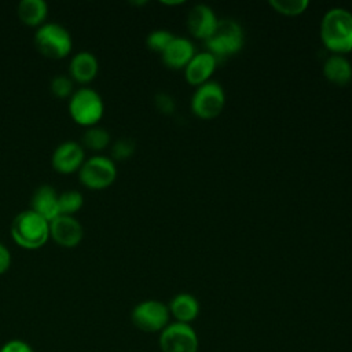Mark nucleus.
I'll list each match as a JSON object with an SVG mask.
<instances>
[{
	"label": "nucleus",
	"mask_w": 352,
	"mask_h": 352,
	"mask_svg": "<svg viewBox=\"0 0 352 352\" xmlns=\"http://www.w3.org/2000/svg\"><path fill=\"white\" fill-rule=\"evenodd\" d=\"M320 40L333 54L352 51V12L342 7L326 11L320 22Z\"/></svg>",
	"instance_id": "nucleus-1"
},
{
	"label": "nucleus",
	"mask_w": 352,
	"mask_h": 352,
	"mask_svg": "<svg viewBox=\"0 0 352 352\" xmlns=\"http://www.w3.org/2000/svg\"><path fill=\"white\" fill-rule=\"evenodd\" d=\"M14 242L25 249H38L50 239V221L32 209L15 216L11 224Z\"/></svg>",
	"instance_id": "nucleus-2"
},
{
	"label": "nucleus",
	"mask_w": 352,
	"mask_h": 352,
	"mask_svg": "<svg viewBox=\"0 0 352 352\" xmlns=\"http://www.w3.org/2000/svg\"><path fill=\"white\" fill-rule=\"evenodd\" d=\"M34 44L40 54L51 59H62L73 48L72 34L63 25L56 22H45L37 28Z\"/></svg>",
	"instance_id": "nucleus-3"
},
{
	"label": "nucleus",
	"mask_w": 352,
	"mask_h": 352,
	"mask_svg": "<svg viewBox=\"0 0 352 352\" xmlns=\"http://www.w3.org/2000/svg\"><path fill=\"white\" fill-rule=\"evenodd\" d=\"M69 113L74 122L82 126H94L104 113V103L99 92L82 87L73 92L69 99Z\"/></svg>",
	"instance_id": "nucleus-4"
},
{
	"label": "nucleus",
	"mask_w": 352,
	"mask_h": 352,
	"mask_svg": "<svg viewBox=\"0 0 352 352\" xmlns=\"http://www.w3.org/2000/svg\"><path fill=\"white\" fill-rule=\"evenodd\" d=\"M243 30L234 19H219L213 33L205 40L206 51L216 58L231 56L243 45Z\"/></svg>",
	"instance_id": "nucleus-5"
},
{
	"label": "nucleus",
	"mask_w": 352,
	"mask_h": 352,
	"mask_svg": "<svg viewBox=\"0 0 352 352\" xmlns=\"http://www.w3.org/2000/svg\"><path fill=\"white\" fill-rule=\"evenodd\" d=\"M168 304L160 300H144L136 304L131 312L133 326L144 333H161L170 322Z\"/></svg>",
	"instance_id": "nucleus-6"
},
{
	"label": "nucleus",
	"mask_w": 352,
	"mask_h": 352,
	"mask_svg": "<svg viewBox=\"0 0 352 352\" xmlns=\"http://www.w3.org/2000/svg\"><path fill=\"white\" fill-rule=\"evenodd\" d=\"M226 106L224 88L217 81H206L197 87L191 96V111L202 118L212 120L217 117Z\"/></svg>",
	"instance_id": "nucleus-7"
},
{
	"label": "nucleus",
	"mask_w": 352,
	"mask_h": 352,
	"mask_svg": "<svg viewBox=\"0 0 352 352\" xmlns=\"http://www.w3.org/2000/svg\"><path fill=\"white\" fill-rule=\"evenodd\" d=\"M80 182L89 190H103L117 177L114 161L104 155H94L84 161L78 170Z\"/></svg>",
	"instance_id": "nucleus-8"
},
{
	"label": "nucleus",
	"mask_w": 352,
	"mask_h": 352,
	"mask_svg": "<svg viewBox=\"0 0 352 352\" xmlns=\"http://www.w3.org/2000/svg\"><path fill=\"white\" fill-rule=\"evenodd\" d=\"M158 344L162 352H198L199 340L191 324L170 322L160 333Z\"/></svg>",
	"instance_id": "nucleus-9"
},
{
	"label": "nucleus",
	"mask_w": 352,
	"mask_h": 352,
	"mask_svg": "<svg viewBox=\"0 0 352 352\" xmlns=\"http://www.w3.org/2000/svg\"><path fill=\"white\" fill-rule=\"evenodd\" d=\"M84 161H85L84 147L74 140L62 142L54 150L51 157L52 168L56 172L63 175H69L80 170Z\"/></svg>",
	"instance_id": "nucleus-10"
},
{
	"label": "nucleus",
	"mask_w": 352,
	"mask_h": 352,
	"mask_svg": "<svg viewBox=\"0 0 352 352\" xmlns=\"http://www.w3.org/2000/svg\"><path fill=\"white\" fill-rule=\"evenodd\" d=\"M82 236V226L74 216L59 214L50 221V238L63 248L77 246Z\"/></svg>",
	"instance_id": "nucleus-11"
},
{
	"label": "nucleus",
	"mask_w": 352,
	"mask_h": 352,
	"mask_svg": "<svg viewBox=\"0 0 352 352\" xmlns=\"http://www.w3.org/2000/svg\"><path fill=\"white\" fill-rule=\"evenodd\" d=\"M219 19L214 11L206 4H195L187 15L188 32L201 40H206L214 30Z\"/></svg>",
	"instance_id": "nucleus-12"
},
{
	"label": "nucleus",
	"mask_w": 352,
	"mask_h": 352,
	"mask_svg": "<svg viewBox=\"0 0 352 352\" xmlns=\"http://www.w3.org/2000/svg\"><path fill=\"white\" fill-rule=\"evenodd\" d=\"M217 66V58L209 51L195 52L192 59L184 67V76L188 84L201 85L209 81Z\"/></svg>",
	"instance_id": "nucleus-13"
},
{
	"label": "nucleus",
	"mask_w": 352,
	"mask_h": 352,
	"mask_svg": "<svg viewBox=\"0 0 352 352\" xmlns=\"http://www.w3.org/2000/svg\"><path fill=\"white\" fill-rule=\"evenodd\" d=\"M194 55H195V47L191 43V40L186 37L175 36L173 40L169 43V45L161 54V59L166 67L179 70V69H184Z\"/></svg>",
	"instance_id": "nucleus-14"
},
{
	"label": "nucleus",
	"mask_w": 352,
	"mask_h": 352,
	"mask_svg": "<svg viewBox=\"0 0 352 352\" xmlns=\"http://www.w3.org/2000/svg\"><path fill=\"white\" fill-rule=\"evenodd\" d=\"M99 70L96 56L89 51H80L73 55L69 63V77L80 84L91 82Z\"/></svg>",
	"instance_id": "nucleus-15"
},
{
	"label": "nucleus",
	"mask_w": 352,
	"mask_h": 352,
	"mask_svg": "<svg viewBox=\"0 0 352 352\" xmlns=\"http://www.w3.org/2000/svg\"><path fill=\"white\" fill-rule=\"evenodd\" d=\"M169 314L175 318V322L190 324L199 315V302L191 293H177L175 294L169 304Z\"/></svg>",
	"instance_id": "nucleus-16"
},
{
	"label": "nucleus",
	"mask_w": 352,
	"mask_h": 352,
	"mask_svg": "<svg viewBox=\"0 0 352 352\" xmlns=\"http://www.w3.org/2000/svg\"><path fill=\"white\" fill-rule=\"evenodd\" d=\"M58 197L59 194L52 186L43 184L33 192L30 209L51 221L58 216Z\"/></svg>",
	"instance_id": "nucleus-17"
},
{
	"label": "nucleus",
	"mask_w": 352,
	"mask_h": 352,
	"mask_svg": "<svg viewBox=\"0 0 352 352\" xmlns=\"http://www.w3.org/2000/svg\"><path fill=\"white\" fill-rule=\"evenodd\" d=\"M323 76L336 85H346L352 80V65L346 56L333 54L323 63Z\"/></svg>",
	"instance_id": "nucleus-18"
},
{
	"label": "nucleus",
	"mask_w": 352,
	"mask_h": 352,
	"mask_svg": "<svg viewBox=\"0 0 352 352\" xmlns=\"http://www.w3.org/2000/svg\"><path fill=\"white\" fill-rule=\"evenodd\" d=\"M22 23L28 26L40 28L45 23L48 15V4L44 0H22L16 8Z\"/></svg>",
	"instance_id": "nucleus-19"
},
{
	"label": "nucleus",
	"mask_w": 352,
	"mask_h": 352,
	"mask_svg": "<svg viewBox=\"0 0 352 352\" xmlns=\"http://www.w3.org/2000/svg\"><path fill=\"white\" fill-rule=\"evenodd\" d=\"M84 205L82 194L77 190H69L58 197V216H74Z\"/></svg>",
	"instance_id": "nucleus-20"
},
{
	"label": "nucleus",
	"mask_w": 352,
	"mask_h": 352,
	"mask_svg": "<svg viewBox=\"0 0 352 352\" xmlns=\"http://www.w3.org/2000/svg\"><path fill=\"white\" fill-rule=\"evenodd\" d=\"M109 143H110V133L102 126H96V125L89 126L82 135L84 147L92 151L103 150L109 146Z\"/></svg>",
	"instance_id": "nucleus-21"
},
{
	"label": "nucleus",
	"mask_w": 352,
	"mask_h": 352,
	"mask_svg": "<svg viewBox=\"0 0 352 352\" xmlns=\"http://www.w3.org/2000/svg\"><path fill=\"white\" fill-rule=\"evenodd\" d=\"M268 4L279 14L286 16H296L302 14L308 6V0H270Z\"/></svg>",
	"instance_id": "nucleus-22"
},
{
	"label": "nucleus",
	"mask_w": 352,
	"mask_h": 352,
	"mask_svg": "<svg viewBox=\"0 0 352 352\" xmlns=\"http://www.w3.org/2000/svg\"><path fill=\"white\" fill-rule=\"evenodd\" d=\"M173 37L175 34L172 32L166 29H157L148 33L146 38V44L151 51L162 54L164 50L169 45V43L173 40Z\"/></svg>",
	"instance_id": "nucleus-23"
},
{
	"label": "nucleus",
	"mask_w": 352,
	"mask_h": 352,
	"mask_svg": "<svg viewBox=\"0 0 352 352\" xmlns=\"http://www.w3.org/2000/svg\"><path fill=\"white\" fill-rule=\"evenodd\" d=\"M73 80L69 77V76H65V74H58L55 77H52L51 80V84H50V88H51V92L56 96V98H67V96H72L74 89H73Z\"/></svg>",
	"instance_id": "nucleus-24"
},
{
	"label": "nucleus",
	"mask_w": 352,
	"mask_h": 352,
	"mask_svg": "<svg viewBox=\"0 0 352 352\" xmlns=\"http://www.w3.org/2000/svg\"><path fill=\"white\" fill-rule=\"evenodd\" d=\"M135 142L128 138L118 139L111 147V155L114 160H126L135 153Z\"/></svg>",
	"instance_id": "nucleus-25"
},
{
	"label": "nucleus",
	"mask_w": 352,
	"mask_h": 352,
	"mask_svg": "<svg viewBox=\"0 0 352 352\" xmlns=\"http://www.w3.org/2000/svg\"><path fill=\"white\" fill-rule=\"evenodd\" d=\"M154 103H155L157 110L162 114H172L176 107L175 99L169 94H165V92L157 94L154 98Z\"/></svg>",
	"instance_id": "nucleus-26"
},
{
	"label": "nucleus",
	"mask_w": 352,
	"mask_h": 352,
	"mask_svg": "<svg viewBox=\"0 0 352 352\" xmlns=\"http://www.w3.org/2000/svg\"><path fill=\"white\" fill-rule=\"evenodd\" d=\"M0 352H34V351L29 342L21 338H12L1 345Z\"/></svg>",
	"instance_id": "nucleus-27"
},
{
	"label": "nucleus",
	"mask_w": 352,
	"mask_h": 352,
	"mask_svg": "<svg viewBox=\"0 0 352 352\" xmlns=\"http://www.w3.org/2000/svg\"><path fill=\"white\" fill-rule=\"evenodd\" d=\"M11 265V253L6 245L0 242V275L8 271Z\"/></svg>",
	"instance_id": "nucleus-28"
},
{
	"label": "nucleus",
	"mask_w": 352,
	"mask_h": 352,
	"mask_svg": "<svg viewBox=\"0 0 352 352\" xmlns=\"http://www.w3.org/2000/svg\"><path fill=\"white\" fill-rule=\"evenodd\" d=\"M164 4H168V6H177V4H183V0H176V1H162Z\"/></svg>",
	"instance_id": "nucleus-29"
}]
</instances>
